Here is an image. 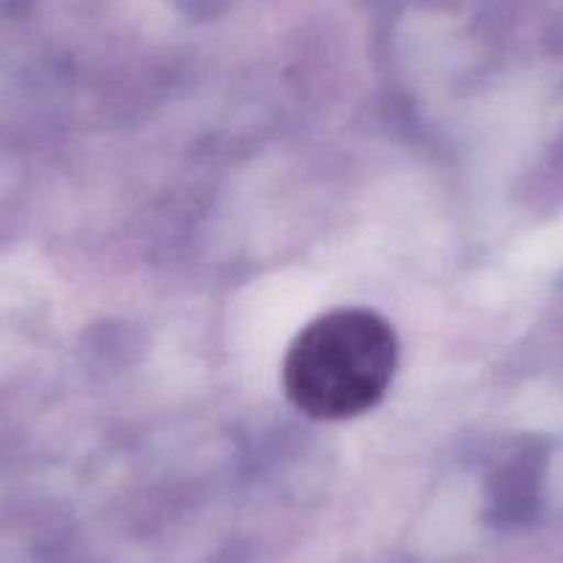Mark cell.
Returning a JSON list of instances; mask_svg holds the SVG:
<instances>
[{"label":"cell","mask_w":563,"mask_h":563,"mask_svg":"<svg viewBox=\"0 0 563 563\" xmlns=\"http://www.w3.org/2000/svg\"><path fill=\"white\" fill-rule=\"evenodd\" d=\"M398 367V338L378 312L332 310L290 343L282 382L312 420H345L373 409Z\"/></svg>","instance_id":"cell-1"}]
</instances>
